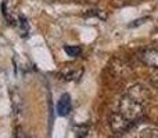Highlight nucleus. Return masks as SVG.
<instances>
[{"mask_svg":"<svg viewBox=\"0 0 158 138\" xmlns=\"http://www.w3.org/2000/svg\"><path fill=\"white\" fill-rule=\"evenodd\" d=\"M140 138H158V128L156 127H147L142 131Z\"/></svg>","mask_w":158,"mask_h":138,"instance_id":"9","label":"nucleus"},{"mask_svg":"<svg viewBox=\"0 0 158 138\" xmlns=\"http://www.w3.org/2000/svg\"><path fill=\"white\" fill-rule=\"evenodd\" d=\"M82 72H83V69H81V68H78V69L77 68H67L61 72V76H63L64 80L71 81V80H77L79 76L82 75Z\"/></svg>","mask_w":158,"mask_h":138,"instance_id":"6","label":"nucleus"},{"mask_svg":"<svg viewBox=\"0 0 158 138\" xmlns=\"http://www.w3.org/2000/svg\"><path fill=\"white\" fill-rule=\"evenodd\" d=\"M115 2H118V3H121V4H122V3H125L126 0H115Z\"/></svg>","mask_w":158,"mask_h":138,"instance_id":"13","label":"nucleus"},{"mask_svg":"<svg viewBox=\"0 0 158 138\" xmlns=\"http://www.w3.org/2000/svg\"><path fill=\"white\" fill-rule=\"evenodd\" d=\"M128 95L133 98L135 101H137V102H140L143 105V104H144L146 101L150 98V91H148V89L144 86V84L137 83V84H133V86L129 89Z\"/></svg>","mask_w":158,"mask_h":138,"instance_id":"3","label":"nucleus"},{"mask_svg":"<svg viewBox=\"0 0 158 138\" xmlns=\"http://www.w3.org/2000/svg\"><path fill=\"white\" fill-rule=\"evenodd\" d=\"M71 108H72V102H71V97L69 94H63L60 97L57 102V113L60 116H68L69 112H71Z\"/></svg>","mask_w":158,"mask_h":138,"instance_id":"5","label":"nucleus"},{"mask_svg":"<svg viewBox=\"0 0 158 138\" xmlns=\"http://www.w3.org/2000/svg\"><path fill=\"white\" fill-rule=\"evenodd\" d=\"M114 68V73L118 76H126L131 73V69H129V65H125V64H122L121 61H115V66H112Z\"/></svg>","mask_w":158,"mask_h":138,"instance_id":"7","label":"nucleus"},{"mask_svg":"<svg viewBox=\"0 0 158 138\" xmlns=\"http://www.w3.org/2000/svg\"><path fill=\"white\" fill-rule=\"evenodd\" d=\"M147 17L146 18H142V19H136V21H133V24H129V28H133V26H137V25H142L144 24V21H147Z\"/></svg>","mask_w":158,"mask_h":138,"instance_id":"12","label":"nucleus"},{"mask_svg":"<svg viewBox=\"0 0 158 138\" xmlns=\"http://www.w3.org/2000/svg\"><path fill=\"white\" fill-rule=\"evenodd\" d=\"M151 84L158 90V69H157V72H154L151 75Z\"/></svg>","mask_w":158,"mask_h":138,"instance_id":"11","label":"nucleus"},{"mask_svg":"<svg viewBox=\"0 0 158 138\" xmlns=\"http://www.w3.org/2000/svg\"><path fill=\"white\" fill-rule=\"evenodd\" d=\"M18 25L22 28V32L24 33H27L28 30H29V25H28V21H27V18H25L24 15H19V18H18Z\"/></svg>","mask_w":158,"mask_h":138,"instance_id":"10","label":"nucleus"},{"mask_svg":"<svg viewBox=\"0 0 158 138\" xmlns=\"http://www.w3.org/2000/svg\"><path fill=\"white\" fill-rule=\"evenodd\" d=\"M132 124H133V123H131L128 119H125L119 112L111 115V119H110V127H111V130L114 131L115 134H118V136L126 133V131L131 128Z\"/></svg>","mask_w":158,"mask_h":138,"instance_id":"2","label":"nucleus"},{"mask_svg":"<svg viewBox=\"0 0 158 138\" xmlns=\"http://www.w3.org/2000/svg\"><path fill=\"white\" fill-rule=\"evenodd\" d=\"M64 51H65L67 55L75 58V57H79V55H81L82 49L79 46H65V47H64Z\"/></svg>","mask_w":158,"mask_h":138,"instance_id":"8","label":"nucleus"},{"mask_svg":"<svg viewBox=\"0 0 158 138\" xmlns=\"http://www.w3.org/2000/svg\"><path fill=\"white\" fill-rule=\"evenodd\" d=\"M119 113L131 123H136L144 116V108L140 102L125 94L119 101Z\"/></svg>","mask_w":158,"mask_h":138,"instance_id":"1","label":"nucleus"},{"mask_svg":"<svg viewBox=\"0 0 158 138\" xmlns=\"http://www.w3.org/2000/svg\"><path fill=\"white\" fill-rule=\"evenodd\" d=\"M139 57L143 61V64H146L150 68L158 69V49H154V47L144 49L140 51Z\"/></svg>","mask_w":158,"mask_h":138,"instance_id":"4","label":"nucleus"},{"mask_svg":"<svg viewBox=\"0 0 158 138\" xmlns=\"http://www.w3.org/2000/svg\"><path fill=\"white\" fill-rule=\"evenodd\" d=\"M87 2H90V3H96L97 0H87Z\"/></svg>","mask_w":158,"mask_h":138,"instance_id":"14","label":"nucleus"}]
</instances>
